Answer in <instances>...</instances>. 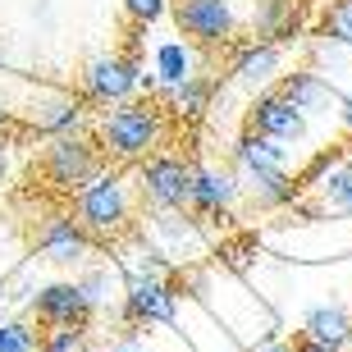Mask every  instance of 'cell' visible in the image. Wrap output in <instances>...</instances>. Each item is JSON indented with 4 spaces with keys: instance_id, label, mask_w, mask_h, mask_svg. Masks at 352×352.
Here are the masks:
<instances>
[{
    "instance_id": "cell-16",
    "label": "cell",
    "mask_w": 352,
    "mask_h": 352,
    "mask_svg": "<svg viewBox=\"0 0 352 352\" xmlns=\"http://www.w3.org/2000/svg\"><path fill=\"white\" fill-rule=\"evenodd\" d=\"M252 32H256V41H270V46L293 41L302 32L298 5H293V0H261L256 14H252Z\"/></svg>"
},
{
    "instance_id": "cell-22",
    "label": "cell",
    "mask_w": 352,
    "mask_h": 352,
    "mask_svg": "<svg viewBox=\"0 0 352 352\" xmlns=\"http://www.w3.org/2000/svg\"><path fill=\"white\" fill-rule=\"evenodd\" d=\"M82 298H87V307L96 311V307H105V302L115 298V274H110V265H96V270H87L78 279Z\"/></svg>"
},
{
    "instance_id": "cell-9",
    "label": "cell",
    "mask_w": 352,
    "mask_h": 352,
    "mask_svg": "<svg viewBox=\"0 0 352 352\" xmlns=\"http://www.w3.org/2000/svg\"><path fill=\"white\" fill-rule=\"evenodd\" d=\"M293 206L302 215H311V220H343V215H352V160H339L320 179H311L307 197H298Z\"/></svg>"
},
{
    "instance_id": "cell-32",
    "label": "cell",
    "mask_w": 352,
    "mask_h": 352,
    "mask_svg": "<svg viewBox=\"0 0 352 352\" xmlns=\"http://www.w3.org/2000/svg\"><path fill=\"white\" fill-rule=\"evenodd\" d=\"M5 65H10V55H5V41H0V69H5Z\"/></svg>"
},
{
    "instance_id": "cell-20",
    "label": "cell",
    "mask_w": 352,
    "mask_h": 352,
    "mask_svg": "<svg viewBox=\"0 0 352 352\" xmlns=\"http://www.w3.org/2000/svg\"><path fill=\"white\" fill-rule=\"evenodd\" d=\"M210 96H215V82H210L206 74H197V78L170 87V105H174V115H183V119H201L210 110Z\"/></svg>"
},
{
    "instance_id": "cell-21",
    "label": "cell",
    "mask_w": 352,
    "mask_h": 352,
    "mask_svg": "<svg viewBox=\"0 0 352 352\" xmlns=\"http://www.w3.org/2000/svg\"><path fill=\"white\" fill-rule=\"evenodd\" d=\"M37 133H46V138H60V133H82V101H69V96L51 101L37 115Z\"/></svg>"
},
{
    "instance_id": "cell-2",
    "label": "cell",
    "mask_w": 352,
    "mask_h": 352,
    "mask_svg": "<svg viewBox=\"0 0 352 352\" xmlns=\"http://www.w3.org/2000/svg\"><path fill=\"white\" fill-rule=\"evenodd\" d=\"M69 215H74L78 229L87 238H96V243H110V238L129 234V224H133V188H129V179H124L119 170H101L82 192H74V210H69Z\"/></svg>"
},
{
    "instance_id": "cell-6",
    "label": "cell",
    "mask_w": 352,
    "mask_h": 352,
    "mask_svg": "<svg viewBox=\"0 0 352 352\" xmlns=\"http://www.w3.org/2000/svg\"><path fill=\"white\" fill-rule=\"evenodd\" d=\"M174 23H179L183 41H192V46H224L238 32V14L229 0H179Z\"/></svg>"
},
{
    "instance_id": "cell-8",
    "label": "cell",
    "mask_w": 352,
    "mask_h": 352,
    "mask_svg": "<svg viewBox=\"0 0 352 352\" xmlns=\"http://www.w3.org/2000/svg\"><path fill=\"white\" fill-rule=\"evenodd\" d=\"M248 124H252V133H261V138H270V142H284V146L307 138V115H302L279 87H265V91L252 96Z\"/></svg>"
},
{
    "instance_id": "cell-23",
    "label": "cell",
    "mask_w": 352,
    "mask_h": 352,
    "mask_svg": "<svg viewBox=\"0 0 352 352\" xmlns=\"http://www.w3.org/2000/svg\"><path fill=\"white\" fill-rule=\"evenodd\" d=\"M41 339L28 320H5L0 325V352H37Z\"/></svg>"
},
{
    "instance_id": "cell-24",
    "label": "cell",
    "mask_w": 352,
    "mask_h": 352,
    "mask_svg": "<svg viewBox=\"0 0 352 352\" xmlns=\"http://www.w3.org/2000/svg\"><path fill=\"white\" fill-rule=\"evenodd\" d=\"M87 348V329H46L41 352H82Z\"/></svg>"
},
{
    "instance_id": "cell-29",
    "label": "cell",
    "mask_w": 352,
    "mask_h": 352,
    "mask_svg": "<svg viewBox=\"0 0 352 352\" xmlns=\"http://www.w3.org/2000/svg\"><path fill=\"white\" fill-rule=\"evenodd\" d=\"M293 352H329V348H320V343H311V339H298V343H293Z\"/></svg>"
},
{
    "instance_id": "cell-34",
    "label": "cell",
    "mask_w": 352,
    "mask_h": 352,
    "mask_svg": "<svg viewBox=\"0 0 352 352\" xmlns=\"http://www.w3.org/2000/svg\"><path fill=\"white\" fill-rule=\"evenodd\" d=\"M348 160H352V156H348Z\"/></svg>"
},
{
    "instance_id": "cell-10",
    "label": "cell",
    "mask_w": 352,
    "mask_h": 352,
    "mask_svg": "<svg viewBox=\"0 0 352 352\" xmlns=\"http://www.w3.org/2000/svg\"><path fill=\"white\" fill-rule=\"evenodd\" d=\"M32 316H37L46 329H87L91 325V307L82 298L78 279H60V284H46L32 298Z\"/></svg>"
},
{
    "instance_id": "cell-18",
    "label": "cell",
    "mask_w": 352,
    "mask_h": 352,
    "mask_svg": "<svg viewBox=\"0 0 352 352\" xmlns=\"http://www.w3.org/2000/svg\"><path fill=\"white\" fill-rule=\"evenodd\" d=\"M302 339L339 352L343 343L352 339V316L343 311V307H316V311H307V320H302Z\"/></svg>"
},
{
    "instance_id": "cell-5",
    "label": "cell",
    "mask_w": 352,
    "mask_h": 352,
    "mask_svg": "<svg viewBox=\"0 0 352 352\" xmlns=\"http://www.w3.org/2000/svg\"><path fill=\"white\" fill-rule=\"evenodd\" d=\"M142 82H146V74H142L138 46L124 51V55H96V60L82 69V96L96 101V105H124Z\"/></svg>"
},
{
    "instance_id": "cell-11",
    "label": "cell",
    "mask_w": 352,
    "mask_h": 352,
    "mask_svg": "<svg viewBox=\"0 0 352 352\" xmlns=\"http://www.w3.org/2000/svg\"><path fill=\"white\" fill-rule=\"evenodd\" d=\"M238 197H243V188H238V174L229 165H192V201H188V210L215 220V215H229L238 206Z\"/></svg>"
},
{
    "instance_id": "cell-3",
    "label": "cell",
    "mask_w": 352,
    "mask_h": 352,
    "mask_svg": "<svg viewBox=\"0 0 352 352\" xmlns=\"http://www.w3.org/2000/svg\"><path fill=\"white\" fill-rule=\"evenodd\" d=\"M101 170H110V165H105V151L87 133H60V138H51L46 151H41V179H46L51 192L74 197Z\"/></svg>"
},
{
    "instance_id": "cell-19",
    "label": "cell",
    "mask_w": 352,
    "mask_h": 352,
    "mask_svg": "<svg viewBox=\"0 0 352 352\" xmlns=\"http://www.w3.org/2000/svg\"><path fill=\"white\" fill-rule=\"evenodd\" d=\"M151 65H156V78L165 87H179V82L197 78V46L192 41H160Z\"/></svg>"
},
{
    "instance_id": "cell-1",
    "label": "cell",
    "mask_w": 352,
    "mask_h": 352,
    "mask_svg": "<svg viewBox=\"0 0 352 352\" xmlns=\"http://www.w3.org/2000/svg\"><path fill=\"white\" fill-rule=\"evenodd\" d=\"M165 115H160L151 101H124L110 105L101 119H96V146L105 151V160H146L156 156L160 142H165Z\"/></svg>"
},
{
    "instance_id": "cell-28",
    "label": "cell",
    "mask_w": 352,
    "mask_h": 352,
    "mask_svg": "<svg viewBox=\"0 0 352 352\" xmlns=\"http://www.w3.org/2000/svg\"><path fill=\"white\" fill-rule=\"evenodd\" d=\"M339 119H343V129L352 133V96H339Z\"/></svg>"
},
{
    "instance_id": "cell-13",
    "label": "cell",
    "mask_w": 352,
    "mask_h": 352,
    "mask_svg": "<svg viewBox=\"0 0 352 352\" xmlns=\"http://www.w3.org/2000/svg\"><path fill=\"white\" fill-rule=\"evenodd\" d=\"M238 174V188H243V197H248L252 206H261V210H284L293 206L302 197L298 179L288 170H234Z\"/></svg>"
},
{
    "instance_id": "cell-14",
    "label": "cell",
    "mask_w": 352,
    "mask_h": 352,
    "mask_svg": "<svg viewBox=\"0 0 352 352\" xmlns=\"http://www.w3.org/2000/svg\"><path fill=\"white\" fill-rule=\"evenodd\" d=\"M279 91H284L288 101L298 105L302 115L339 110V96H343V91L334 87L325 74H316V69H298V74H284V78H279Z\"/></svg>"
},
{
    "instance_id": "cell-26",
    "label": "cell",
    "mask_w": 352,
    "mask_h": 352,
    "mask_svg": "<svg viewBox=\"0 0 352 352\" xmlns=\"http://www.w3.org/2000/svg\"><path fill=\"white\" fill-rule=\"evenodd\" d=\"M329 37L352 46V0H339V5H334V14H329Z\"/></svg>"
},
{
    "instance_id": "cell-7",
    "label": "cell",
    "mask_w": 352,
    "mask_h": 352,
    "mask_svg": "<svg viewBox=\"0 0 352 352\" xmlns=\"http://www.w3.org/2000/svg\"><path fill=\"white\" fill-rule=\"evenodd\" d=\"M179 316V293L156 274L133 270L124 279V320L129 325H174Z\"/></svg>"
},
{
    "instance_id": "cell-31",
    "label": "cell",
    "mask_w": 352,
    "mask_h": 352,
    "mask_svg": "<svg viewBox=\"0 0 352 352\" xmlns=\"http://www.w3.org/2000/svg\"><path fill=\"white\" fill-rule=\"evenodd\" d=\"M5 124H10V110H5V101H0V129H5Z\"/></svg>"
},
{
    "instance_id": "cell-15",
    "label": "cell",
    "mask_w": 352,
    "mask_h": 352,
    "mask_svg": "<svg viewBox=\"0 0 352 352\" xmlns=\"http://www.w3.org/2000/svg\"><path fill=\"white\" fill-rule=\"evenodd\" d=\"M279 65H284L279 46H270V41H248V46H238V55H234V82L256 91L279 74Z\"/></svg>"
},
{
    "instance_id": "cell-4",
    "label": "cell",
    "mask_w": 352,
    "mask_h": 352,
    "mask_svg": "<svg viewBox=\"0 0 352 352\" xmlns=\"http://www.w3.org/2000/svg\"><path fill=\"white\" fill-rule=\"evenodd\" d=\"M138 192L156 210H188V201H192V165L183 156L156 151V156H146L138 165Z\"/></svg>"
},
{
    "instance_id": "cell-17",
    "label": "cell",
    "mask_w": 352,
    "mask_h": 352,
    "mask_svg": "<svg viewBox=\"0 0 352 352\" xmlns=\"http://www.w3.org/2000/svg\"><path fill=\"white\" fill-rule=\"evenodd\" d=\"M229 170H288V146L248 129L234 142V165Z\"/></svg>"
},
{
    "instance_id": "cell-25",
    "label": "cell",
    "mask_w": 352,
    "mask_h": 352,
    "mask_svg": "<svg viewBox=\"0 0 352 352\" xmlns=\"http://www.w3.org/2000/svg\"><path fill=\"white\" fill-rule=\"evenodd\" d=\"M124 10H129L133 23L151 28V23H160V19L170 14V0H124Z\"/></svg>"
},
{
    "instance_id": "cell-33",
    "label": "cell",
    "mask_w": 352,
    "mask_h": 352,
    "mask_svg": "<svg viewBox=\"0 0 352 352\" xmlns=\"http://www.w3.org/2000/svg\"><path fill=\"white\" fill-rule=\"evenodd\" d=\"M37 352H41V348H37Z\"/></svg>"
},
{
    "instance_id": "cell-27",
    "label": "cell",
    "mask_w": 352,
    "mask_h": 352,
    "mask_svg": "<svg viewBox=\"0 0 352 352\" xmlns=\"http://www.w3.org/2000/svg\"><path fill=\"white\" fill-rule=\"evenodd\" d=\"M110 352H142V348H138V339H133V329H124V339L110 343Z\"/></svg>"
},
{
    "instance_id": "cell-12",
    "label": "cell",
    "mask_w": 352,
    "mask_h": 352,
    "mask_svg": "<svg viewBox=\"0 0 352 352\" xmlns=\"http://www.w3.org/2000/svg\"><path fill=\"white\" fill-rule=\"evenodd\" d=\"M91 248H96V238L82 234L78 220L65 215V210L60 215H46V224L37 229V252L55 265H78L82 256H91Z\"/></svg>"
},
{
    "instance_id": "cell-30",
    "label": "cell",
    "mask_w": 352,
    "mask_h": 352,
    "mask_svg": "<svg viewBox=\"0 0 352 352\" xmlns=\"http://www.w3.org/2000/svg\"><path fill=\"white\" fill-rule=\"evenodd\" d=\"M256 352H293V348H288V343H261Z\"/></svg>"
}]
</instances>
